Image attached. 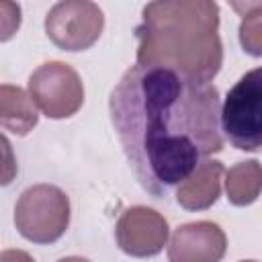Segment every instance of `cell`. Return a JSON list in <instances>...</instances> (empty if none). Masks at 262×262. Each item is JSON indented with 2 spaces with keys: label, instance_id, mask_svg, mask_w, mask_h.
Masks as SVG:
<instances>
[{
  "label": "cell",
  "instance_id": "e0dca14e",
  "mask_svg": "<svg viewBox=\"0 0 262 262\" xmlns=\"http://www.w3.org/2000/svg\"><path fill=\"white\" fill-rule=\"evenodd\" d=\"M239 262H258V260H239Z\"/></svg>",
  "mask_w": 262,
  "mask_h": 262
},
{
  "label": "cell",
  "instance_id": "2e32d148",
  "mask_svg": "<svg viewBox=\"0 0 262 262\" xmlns=\"http://www.w3.org/2000/svg\"><path fill=\"white\" fill-rule=\"evenodd\" d=\"M57 262H90V260H86L82 256H66V258H59Z\"/></svg>",
  "mask_w": 262,
  "mask_h": 262
},
{
  "label": "cell",
  "instance_id": "ba28073f",
  "mask_svg": "<svg viewBox=\"0 0 262 262\" xmlns=\"http://www.w3.org/2000/svg\"><path fill=\"white\" fill-rule=\"evenodd\" d=\"M227 250L225 231L213 221H192L174 229L168 262H221Z\"/></svg>",
  "mask_w": 262,
  "mask_h": 262
},
{
  "label": "cell",
  "instance_id": "9a60e30c",
  "mask_svg": "<svg viewBox=\"0 0 262 262\" xmlns=\"http://www.w3.org/2000/svg\"><path fill=\"white\" fill-rule=\"evenodd\" d=\"M0 262H35V258L25 250L10 248V250L0 252Z\"/></svg>",
  "mask_w": 262,
  "mask_h": 262
},
{
  "label": "cell",
  "instance_id": "5b68a950",
  "mask_svg": "<svg viewBox=\"0 0 262 262\" xmlns=\"http://www.w3.org/2000/svg\"><path fill=\"white\" fill-rule=\"evenodd\" d=\"M29 96L47 119H68L84 104V84L72 66L45 61L29 76Z\"/></svg>",
  "mask_w": 262,
  "mask_h": 262
},
{
  "label": "cell",
  "instance_id": "5bb4252c",
  "mask_svg": "<svg viewBox=\"0 0 262 262\" xmlns=\"http://www.w3.org/2000/svg\"><path fill=\"white\" fill-rule=\"evenodd\" d=\"M16 174H18L16 156H14L12 145L6 139V135L0 133V186L12 184V180L16 178Z\"/></svg>",
  "mask_w": 262,
  "mask_h": 262
},
{
  "label": "cell",
  "instance_id": "8fae6325",
  "mask_svg": "<svg viewBox=\"0 0 262 262\" xmlns=\"http://www.w3.org/2000/svg\"><path fill=\"white\" fill-rule=\"evenodd\" d=\"M260 162L258 160H246L233 164L225 172V192L227 201L235 207H248L258 201L260 196Z\"/></svg>",
  "mask_w": 262,
  "mask_h": 262
},
{
  "label": "cell",
  "instance_id": "4fadbf2b",
  "mask_svg": "<svg viewBox=\"0 0 262 262\" xmlns=\"http://www.w3.org/2000/svg\"><path fill=\"white\" fill-rule=\"evenodd\" d=\"M23 23V12L16 2L0 0V43L10 41Z\"/></svg>",
  "mask_w": 262,
  "mask_h": 262
},
{
  "label": "cell",
  "instance_id": "7c38bea8",
  "mask_svg": "<svg viewBox=\"0 0 262 262\" xmlns=\"http://www.w3.org/2000/svg\"><path fill=\"white\" fill-rule=\"evenodd\" d=\"M235 10L242 12V25H239V43L244 51H248L254 57L262 55V2H250V4H233Z\"/></svg>",
  "mask_w": 262,
  "mask_h": 262
},
{
  "label": "cell",
  "instance_id": "9c48e42d",
  "mask_svg": "<svg viewBox=\"0 0 262 262\" xmlns=\"http://www.w3.org/2000/svg\"><path fill=\"white\" fill-rule=\"evenodd\" d=\"M225 168L219 160L205 158L192 172L176 184V203L186 211H205L221 196V178Z\"/></svg>",
  "mask_w": 262,
  "mask_h": 262
},
{
  "label": "cell",
  "instance_id": "7a4b0ae2",
  "mask_svg": "<svg viewBox=\"0 0 262 262\" xmlns=\"http://www.w3.org/2000/svg\"><path fill=\"white\" fill-rule=\"evenodd\" d=\"M219 6L211 0L149 2L137 27V66L172 70L209 84L221 70Z\"/></svg>",
  "mask_w": 262,
  "mask_h": 262
},
{
  "label": "cell",
  "instance_id": "3957f363",
  "mask_svg": "<svg viewBox=\"0 0 262 262\" xmlns=\"http://www.w3.org/2000/svg\"><path fill=\"white\" fill-rule=\"evenodd\" d=\"M14 225L33 244L57 242L70 225V199L55 184H33L14 205Z\"/></svg>",
  "mask_w": 262,
  "mask_h": 262
},
{
  "label": "cell",
  "instance_id": "6da1fadb",
  "mask_svg": "<svg viewBox=\"0 0 262 262\" xmlns=\"http://www.w3.org/2000/svg\"><path fill=\"white\" fill-rule=\"evenodd\" d=\"M108 111L139 184L154 196L166 199L225 145L219 90L172 70L129 68L111 92Z\"/></svg>",
  "mask_w": 262,
  "mask_h": 262
},
{
  "label": "cell",
  "instance_id": "277c9868",
  "mask_svg": "<svg viewBox=\"0 0 262 262\" xmlns=\"http://www.w3.org/2000/svg\"><path fill=\"white\" fill-rule=\"evenodd\" d=\"M221 135L242 151H258L262 143V70L244 74L227 92L219 113Z\"/></svg>",
  "mask_w": 262,
  "mask_h": 262
},
{
  "label": "cell",
  "instance_id": "52a82bcc",
  "mask_svg": "<svg viewBox=\"0 0 262 262\" xmlns=\"http://www.w3.org/2000/svg\"><path fill=\"white\" fill-rule=\"evenodd\" d=\"M168 235L170 227L166 217L143 205L125 209L115 225L117 246L133 258L158 256L168 244Z\"/></svg>",
  "mask_w": 262,
  "mask_h": 262
},
{
  "label": "cell",
  "instance_id": "8992f818",
  "mask_svg": "<svg viewBox=\"0 0 262 262\" xmlns=\"http://www.w3.org/2000/svg\"><path fill=\"white\" fill-rule=\"evenodd\" d=\"M104 14L88 0H63L45 14V35L63 51L90 49L102 35Z\"/></svg>",
  "mask_w": 262,
  "mask_h": 262
},
{
  "label": "cell",
  "instance_id": "30bf717a",
  "mask_svg": "<svg viewBox=\"0 0 262 262\" xmlns=\"http://www.w3.org/2000/svg\"><path fill=\"white\" fill-rule=\"evenodd\" d=\"M39 123L37 108L27 90L14 84H0V127L25 137Z\"/></svg>",
  "mask_w": 262,
  "mask_h": 262
}]
</instances>
